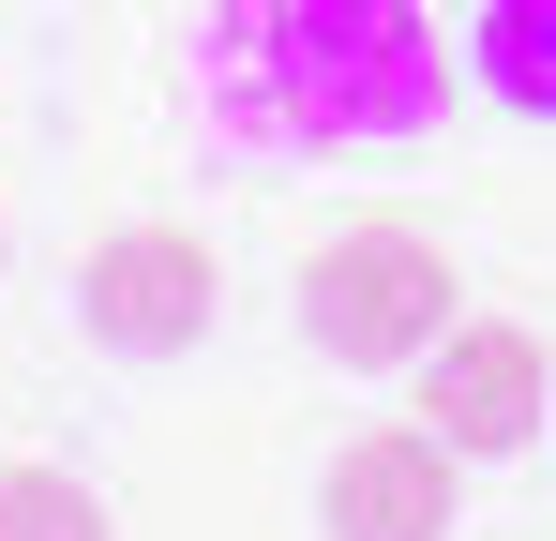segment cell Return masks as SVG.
I'll use <instances>...</instances> for the list:
<instances>
[{
  "instance_id": "cell-1",
  "label": "cell",
  "mask_w": 556,
  "mask_h": 541,
  "mask_svg": "<svg viewBox=\"0 0 556 541\" xmlns=\"http://www.w3.org/2000/svg\"><path fill=\"white\" fill-rule=\"evenodd\" d=\"M211 90L301 151H406L452 76L421 0H211Z\"/></svg>"
},
{
  "instance_id": "cell-2",
  "label": "cell",
  "mask_w": 556,
  "mask_h": 541,
  "mask_svg": "<svg viewBox=\"0 0 556 541\" xmlns=\"http://www.w3.org/2000/svg\"><path fill=\"white\" fill-rule=\"evenodd\" d=\"M452 241L437 226H406V211H362V226H331L316 256H301V347L346 361V376H406V361L452 331Z\"/></svg>"
},
{
  "instance_id": "cell-3",
  "label": "cell",
  "mask_w": 556,
  "mask_h": 541,
  "mask_svg": "<svg viewBox=\"0 0 556 541\" xmlns=\"http://www.w3.org/2000/svg\"><path fill=\"white\" fill-rule=\"evenodd\" d=\"M211 316H226V270L195 226H105L76 256V331L105 361H181V347H211Z\"/></svg>"
},
{
  "instance_id": "cell-4",
  "label": "cell",
  "mask_w": 556,
  "mask_h": 541,
  "mask_svg": "<svg viewBox=\"0 0 556 541\" xmlns=\"http://www.w3.org/2000/svg\"><path fill=\"white\" fill-rule=\"evenodd\" d=\"M406 376H421V406H406V422H437L466 466H496V451H527V437L556 422V361L527 347L511 316H452Z\"/></svg>"
},
{
  "instance_id": "cell-5",
  "label": "cell",
  "mask_w": 556,
  "mask_h": 541,
  "mask_svg": "<svg viewBox=\"0 0 556 541\" xmlns=\"http://www.w3.org/2000/svg\"><path fill=\"white\" fill-rule=\"evenodd\" d=\"M316 527L331 541H452L466 527V451L437 422H376L316 466Z\"/></svg>"
},
{
  "instance_id": "cell-6",
  "label": "cell",
  "mask_w": 556,
  "mask_h": 541,
  "mask_svg": "<svg viewBox=\"0 0 556 541\" xmlns=\"http://www.w3.org/2000/svg\"><path fill=\"white\" fill-rule=\"evenodd\" d=\"M466 61H481V90H496L511 121H556V0H481Z\"/></svg>"
},
{
  "instance_id": "cell-7",
  "label": "cell",
  "mask_w": 556,
  "mask_h": 541,
  "mask_svg": "<svg viewBox=\"0 0 556 541\" xmlns=\"http://www.w3.org/2000/svg\"><path fill=\"white\" fill-rule=\"evenodd\" d=\"M0 541H121V527H105V496L76 466H30V451H15V466H0Z\"/></svg>"
},
{
  "instance_id": "cell-8",
  "label": "cell",
  "mask_w": 556,
  "mask_h": 541,
  "mask_svg": "<svg viewBox=\"0 0 556 541\" xmlns=\"http://www.w3.org/2000/svg\"><path fill=\"white\" fill-rule=\"evenodd\" d=\"M0 270H15V241H0Z\"/></svg>"
},
{
  "instance_id": "cell-9",
  "label": "cell",
  "mask_w": 556,
  "mask_h": 541,
  "mask_svg": "<svg viewBox=\"0 0 556 541\" xmlns=\"http://www.w3.org/2000/svg\"><path fill=\"white\" fill-rule=\"evenodd\" d=\"M542 437H556V422H542Z\"/></svg>"
}]
</instances>
